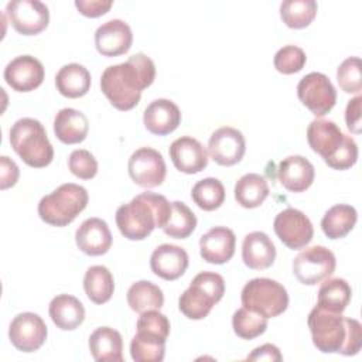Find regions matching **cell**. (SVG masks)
<instances>
[{
  "instance_id": "e0dca14e",
  "label": "cell",
  "mask_w": 362,
  "mask_h": 362,
  "mask_svg": "<svg viewBox=\"0 0 362 362\" xmlns=\"http://www.w3.org/2000/svg\"><path fill=\"white\" fill-rule=\"evenodd\" d=\"M168 153L174 167L185 174H197L208 165V151L191 136H182L174 140Z\"/></svg>"
},
{
  "instance_id": "f546056e",
  "label": "cell",
  "mask_w": 362,
  "mask_h": 362,
  "mask_svg": "<svg viewBox=\"0 0 362 362\" xmlns=\"http://www.w3.org/2000/svg\"><path fill=\"white\" fill-rule=\"evenodd\" d=\"M235 199L243 208H257L269 197L270 188L266 178L256 173L242 175L235 184Z\"/></svg>"
},
{
  "instance_id": "5bb4252c",
  "label": "cell",
  "mask_w": 362,
  "mask_h": 362,
  "mask_svg": "<svg viewBox=\"0 0 362 362\" xmlns=\"http://www.w3.org/2000/svg\"><path fill=\"white\" fill-rule=\"evenodd\" d=\"M246 151V141L235 127L223 126L216 129L208 141V153L211 158L219 165H235L239 163Z\"/></svg>"
},
{
  "instance_id": "1f68e13d",
  "label": "cell",
  "mask_w": 362,
  "mask_h": 362,
  "mask_svg": "<svg viewBox=\"0 0 362 362\" xmlns=\"http://www.w3.org/2000/svg\"><path fill=\"white\" fill-rule=\"evenodd\" d=\"M351 297L352 290L346 280L339 277L325 279L318 290L317 305L332 313H342L348 307Z\"/></svg>"
},
{
  "instance_id": "4dcf8cb0",
  "label": "cell",
  "mask_w": 362,
  "mask_h": 362,
  "mask_svg": "<svg viewBox=\"0 0 362 362\" xmlns=\"http://www.w3.org/2000/svg\"><path fill=\"white\" fill-rule=\"evenodd\" d=\"M83 290L92 303H107L115 290V280L109 269L100 264L90 266L83 277Z\"/></svg>"
},
{
  "instance_id": "d590c367",
  "label": "cell",
  "mask_w": 362,
  "mask_h": 362,
  "mask_svg": "<svg viewBox=\"0 0 362 362\" xmlns=\"http://www.w3.org/2000/svg\"><path fill=\"white\" fill-rule=\"evenodd\" d=\"M192 201L204 211H215L225 201V187L218 178H204L195 182L191 191Z\"/></svg>"
},
{
  "instance_id": "cb8c5ba5",
  "label": "cell",
  "mask_w": 362,
  "mask_h": 362,
  "mask_svg": "<svg viewBox=\"0 0 362 362\" xmlns=\"http://www.w3.org/2000/svg\"><path fill=\"white\" fill-rule=\"evenodd\" d=\"M242 259L249 269H267L274 263L276 246L264 232H250L245 236L242 243Z\"/></svg>"
},
{
  "instance_id": "83f0119b",
  "label": "cell",
  "mask_w": 362,
  "mask_h": 362,
  "mask_svg": "<svg viewBox=\"0 0 362 362\" xmlns=\"http://www.w3.org/2000/svg\"><path fill=\"white\" fill-rule=\"evenodd\" d=\"M55 86L65 98H81L86 95L90 88V74L81 64H66L57 72Z\"/></svg>"
},
{
  "instance_id": "b9f144b4",
  "label": "cell",
  "mask_w": 362,
  "mask_h": 362,
  "mask_svg": "<svg viewBox=\"0 0 362 362\" xmlns=\"http://www.w3.org/2000/svg\"><path fill=\"white\" fill-rule=\"evenodd\" d=\"M68 168L75 177L81 180H90L98 174V161L90 151L78 148L69 154Z\"/></svg>"
},
{
  "instance_id": "ac0fdd59",
  "label": "cell",
  "mask_w": 362,
  "mask_h": 362,
  "mask_svg": "<svg viewBox=\"0 0 362 362\" xmlns=\"http://www.w3.org/2000/svg\"><path fill=\"white\" fill-rule=\"evenodd\" d=\"M236 236L226 226H215L199 239L201 257L212 264H223L235 255Z\"/></svg>"
},
{
  "instance_id": "e575fe53",
  "label": "cell",
  "mask_w": 362,
  "mask_h": 362,
  "mask_svg": "<svg viewBox=\"0 0 362 362\" xmlns=\"http://www.w3.org/2000/svg\"><path fill=\"white\" fill-rule=\"evenodd\" d=\"M197 228L195 214L181 201L171 202V214L163 230L167 236L174 239L188 238Z\"/></svg>"
},
{
  "instance_id": "836d02e7",
  "label": "cell",
  "mask_w": 362,
  "mask_h": 362,
  "mask_svg": "<svg viewBox=\"0 0 362 362\" xmlns=\"http://www.w3.org/2000/svg\"><path fill=\"white\" fill-rule=\"evenodd\" d=\"M317 1L314 0H286L280 4V17L290 28H305L317 16Z\"/></svg>"
},
{
  "instance_id": "6da1fadb",
  "label": "cell",
  "mask_w": 362,
  "mask_h": 362,
  "mask_svg": "<svg viewBox=\"0 0 362 362\" xmlns=\"http://www.w3.org/2000/svg\"><path fill=\"white\" fill-rule=\"evenodd\" d=\"M156 78V65L143 52L132 55L126 62L107 66L100 76V89L117 110L133 109Z\"/></svg>"
},
{
  "instance_id": "44dd1931",
  "label": "cell",
  "mask_w": 362,
  "mask_h": 362,
  "mask_svg": "<svg viewBox=\"0 0 362 362\" xmlns=\"http://www.w3.org/2000/svg\"><path fill=\"white\" fill-rule=\"evenodd\" d=\"M345 134L338 124L327 119H315L307 127V141L311 150L322 157L324 161L331 158L341 147Z\"/></svg>"
},
{
  "instance_id": "7a4b0ae2",
  "label": "cell",
  "mask_w": 362,
  "mask_h": 362,
  "mask_svg": "<svg viewBox=\"0 0 362 362\" xmlns=\"http://www.w3.org/2000/svg\"><path fill=\"white\" fill-rule=\"evenodd\" d=\"M313 344L322 354L356 355L362 345V327L355 318L315 305L307 318Z\"/></svg>"
},
{
  "instance_id": "2e32d148",
  "label": "cell",
  "mask_w": 362,
  "mask_h": 362,
  "mask_svg": "<svg viewBox=\"0 0 362 362\" xmlns=\"http://www.w3.org/2000/svg\"><path fill=\"white\" fill-rule=\"evenodd\" d=\"M133 42V33L130 25L120 20L113 18L95 31V47L103 57H117L127 52Z\"/></svg>"
},
{
  "instance_id": "484cf974",
  "label": "cell",
  "mask_w": 362,
  "mask_h": 362,
  "mask_svg": "<svg viewBox=\"0 0 362 362\" xmlns=\"http://www.w3.org/2000/svg\"><path fill=\"white\" fill-rule=\"evenodd\" d=\"M89 123L86 116L72 107L61 109L54 119V133L65 144H76L86 139Z\"/></svg>"
},
{
  "instance_id": "d6a6232c",
  "label": "cell",
  "mask_w": 362,
  "mask_h": 362,
  "mask_svg": "<svg viewBox=\"0 0 362 362\" xmlns=\"http://www.w3.org/2000/svg\"><path fill=\"white\" fill-rule=\"evenodd\" d=\"M127 304L139 314L148 310H160L164 304V294L158 286L148 280L133 283L127 290Z\"/></svg>"
},
{
  "instance_id": "d4e9b609",
  "label": "cell",
  "mask_w": 362,
  "mask_h": 362,
  "mask_svg": "<svg viewBox=\"0 0 362 362\" xmlns=\"http://www.w3.org/2000/svg\"><path fill=\"white\" fill-rule=\"evenodd\" d=\"M48 313L57 328L62 331H72L85 320L83 304L71 294H58L54 297L49 303Z\"/></svg>"
},
{
  "instance_id": "7dc6e473",
  "label": "cell",
  "mask_w": 362,
  "mask_h": 362,
  "mask_svg": "<svg viewBox=\"0 0 362 362\" xmlns=\"http://www.w3.org/2000/svg\"><path fill=\"white\" fill-rule=\"evenodd\" d=\"M247 361H270V362H280L283 361V356L280 354V349L273 344H263L252 351V354L247 355Z\"/></svg>"
},
{
  "instance_id": "f1b7e54d",
  "label": "cell",
  "mask_w": 362,
  "mask_h": 362,
  "mask_svg": "<svg viewBox=\"0 0 362 362\" xmlns=\"http://www.w3.org/2000/svg\"><path fill=\"white\" fill-rule=\"evenodd\" d=\"M358 221L356 209L348 204H337L331 206L321 219V229L329 239L345 238Z\"/></svg>"
},
{
  "instance_id": "9c48e42d",
  "label": "cell",
  "mask_w": 362,
  "mask_h": 362,
  "mask_svg": "<svg viewBox=\"0 0 362 362\" xmlns=\"http://www.w3.org/2000/svg\"><path fill=\"white\" fill-rule=\"evenodd\" d=\"M300 102L317 117L327 115L337 102V90L329 78L321 72H310L297 85Z\"/></svg>"
},
{
  "instance_id": "30bf717a",
  "label": "cell",
  "mask_w": 362,
  "mask_h": 362,
  "mask_svg": "<svg viewBox=\"0 0 362 362\" xmlns=\"http://www.w3.org/2000/svg\"><path fill=\"white\" fill-rule=\"evenodd\" d=\"M6 16L13 28L23 35H35L48 27V7L38 0H13L6 6Z\"/></svg>"
},
{
  "instance_id": "9a60e30c",
  "label": "cell",
  "mask_w": 362,
  "mask_h": 362,
  "mask_svg": "<svg viewBox=\"0 0 362 362\" xmlns=\"http://www.w3.org/2000/svg\"><path fill=\"white\" fill-rule=\"evenodd\" d=\"M4 81L17 92H30L37 89L45 76L41 61L31 55H20L11 59L4 68Z\"/></svg>"
},
{
  "instance_id": "4fadbf2b",
  "label": "cell",
  "mask_w": 362,
  "mask_h": 362,
  "mask_svg": "<svg viewBox=\"0 0 362 362\" xmlns=\"http://www.w3.org/2000/svg\"><path fill=\"white\" fill-rule=\"evenodd\" d=\"M48 335L44 320L35 313L17 314L8 327V338L16 349L34 352L42 346Z\"/></svg>"
},
{
  "instance_id": "ba28073f",
  "label": "cell",
  "mask_w": 362,
  "mask_h": 362,
  "mask_svg": "<svg viewBox=\"0 0 362 362\" xmlns=\"http://www.w3.org/2000/svg\"><path fill=\"white\" fill-rule=\"evenodd\" d=\"M335 266V255L328 247L315 245L296 256L293 273L301 284L315 286L328 279L334 273Z\"/></svg>"
},
{
  "instance_id": "74e56055",
  "label": "cell",
  "mask_w": 362,
  "mask_h": 362,
  "mask_svg": "<svg viewBox=\"0 0 362 362\" xmlns=\"http://www.w3.org/2000/svg\"><path fill=\"white\" fill-rule=\"evenodd\" d=\"M130 355L136 362H161L165 355V341L136 332L130 341Z\"/></svg>"
},
{
  "instance_id": "60d3db41",
  "label": "cell",
  "mask_w": 362,
  "mask_h": 362,
  "mask_svg": "<svg viewBox=\"0 0 362 362\" xmlns=\"http://www.w3.org/2000/svg\"><path fill=\"white\" fill-rule=\"evenodd\" d=\"M307 62L305 52L297 45H284L280 48L273 59L274 68L284 75L300 72Z\"/></svg>"
},
{
  "instance_id": "7bdbcfd3",
  "label": "cell",
  "mask_w": 362,
  "mask_h": 362,
  "mask_svg": "<svg viewBox=\"0 0 362 362\" xmlns=\"http://www.w3.org/2000/svg\"><path fill=\"white\" fill-rule=\"evenodd\" d=\"M358 160V146L351 136L344 137L341 147L337 153L325 161V164L334 170H348L351 168Z\"/></svg>"
},
{
  "instance_id": "4316f807",
  "label": "cell",
  "mask_w": 362,
  "mask_h": 362,
  "mask_svg": "<svg viewBox=\"0 0 362 362\" xmlns=\"http://www.w3.org/2000/svg\"><path fill=\"white\" fill-rule=\"evenodd\" d=\"M89 351L98 362H123V339L119 331L99 327L89 337Z\"/></svg>"
},
{
  "instance_id": "ab89813d",
  "label": "cell",
  "mask_w": 362,
  "mask_h": 362,
  "mask_svg": "<svg viewBox=\"0 0 362 362\" xmlns=\"http://www.w3.org/2000/svg\"><path fill=\"white\" fill-rule=\"evenodd\" d=\"M136 328L139 334L167 341L170 334V321L158 310H148L140 314Z\"/></svg>"
},
{
  "instance_id": "bcb514c9",
  "label": "cell",
  "mask_w": 362,
  "mask_h": 362,
  "mask_svg": "<svg viewBox=\"0 0 362 362\" xmlns=\"http://www.w3.org/2000/svg\"><path fill=\"white\" fill-rule=\"evenodd\" d=\"M361 103L362 96L356 95L354 99H351L345 109V122L349 132L359 134L361 133Z\"/></svg>"
},
{
  "instance_id": "7402d4cb",
  "label": "cell",
  "mask_w": 362,
  "mask_h": 362,
  "mask_svg": "<svg viewBox=\"0 0 362 362\" xmlns=\"http://www.w3.org/2000/svg\"><path fill=\"white\" fill-rule=\"evenodd\" d=\"M181 122L180 107L170 99H156L144 109V127L156 134L165 136L174 132Z\"/></svg>"
},
{
  "instance_id": "f35d334b",
  "label": "cell",
  "mask_w": 362,
  "mask_h": 362,
  "mask_svg": "<svg viewBox=\"0 0 362 362\" xmlns=\"http://www.w3.org/2000/svg\"><path fill=\"white\" fill-rule=\"evenodd\" d=\"M337 81L344 92L359 93L362 90L361 58L349 57L344 59L337 69Z\"/></svg>"
},
{
  "instance_id": "52a82bcc",
  "label": "cell",
  "mask_w": 362,
  "mask_h": 362,
  "mask_svg": "<svg viewBox=\"0 0 362 362\" xmlns=\"http://www.w3.org/2000/svg\"><path fill=\"white\" fill-rule=\"evenodd\" d=\"M242 305L263 317L274 318L288 307V294L283 284L267 277L249 280L240 294Z\"/></svg>"
},
{
  "instance_id": "8d00e7d4",
  "label": "cell",
  "mask_w": 362,
  "mask_h": 362,
  "mask_svg": "<svg viewBox=\"0 0 362 362\" xmlns=\"http://www.w3.org/2000/svg\"><path fill=\"white\" fill-rule=\"evenodd\" d=\"M232 328L239 338L255 339L266 331L267 318L242 307L232 315Z\"/></svg>"
},
{
  "instance_id": "ee69618b",
  "label": "cell",
  "mask_w": 362,
  "mask_h": 362,
  "mask_svg": "<svg viewBox=\"0 0 362 362\" xmlns=\"http://www.w3.org/2000/svg\"><path fill=\"white\" fill-rule=\"evenodd\" d=\"M113 6L112 0H76L75 7L85 17H99L106 14Z\"/></svg>"
},
{
  "instance_id": "f6af8a7d",
  "label": "cell",
  "mask_w": 362,
  "mask_h": 362,
  "mask_svg": "<svg viewBox=\"0 0 362 362\" xmlns=\"http://www.w3.org/2000/svg\"><path fill=\"white\" fill-rule=\"evenodd\" d=\"M20 177V170L17 164L7 156L0 157V188L7 189L13 187Z\"/></svg>"
},
{
  "instance_id": "603a6c76",
  "label": "cell",
  "mask_w": 362,
  "mask_h": 362,
  "mask_svg": "<svg viewBox=\"0 0 362 362\" xmlns=\"http://www.w3.org/2000/svg\"><path fill=\"white\" fill-rule=\"evenodd\" d=\"M280 184L290 192H303L311 187L315 170L303 156H288L283 158L277 168Z\"/></svg>"
},
{
  "instance_id": "d6986e66",
  "label": "cell",
  "mask_w": 362,
  "mask_h": 362,
  "mask_svg": "<svg viewBox=\"0 0 362 362\" xmlns=\"http://www.w3.org/2000/svg\"><path fill=\"white\" fill-rule=\"evenodd\" d=\"M112 233L107 223L100 218L85 219L75 232V242L81 252L88 256H102L112 246Z\"/></svg>"
},
{
  "instance_id": "8fae6325",
  "label": "cell",
  "mask_w": 362,
  "mask_h": 362,
  "mask_svg": "<svg viewBox=\"0 0 362 362\" xmlns=\"http://www.w3.org/2000/svg\"><path fill=\"white\" fill-rule=\"evenodd\" d=\"M127 170L130 178L144 188L161 185L167 174V165L161 153L151 147L137 148L129 158Z\"/></svg>"
},
{
  "instance_id": "7c38bea8",
  "label": "cell",
  "mask_w": 362,
  "mask_h": 362,
  "mask_svg": "<svg viewBox=\"0 0 362 362\" xmlns=\"http://www.w3.org/2000/svg\"><path fill=\"white\" fill-rule=\"evenodd\" d=\"M273 228L277 238L293 250L303 249L314 236V228L310 218L300 209L291 206L276 215Z\"/></svg>"
},
{
  "instance_id": "ffe728a7",
  "label": "cell",
  "mask_w": 362,
  "mask_h": 362,
  "mask_svg": "<svg viewBox=\"0 0 362 362\" xmlns=\"http://www.w3.org/2000/svg\"><path fill=\"white\" fill-rule=\"evenodd\" d=\"M188 253L177 245L163 243L157 246L150 256V267L153 273L164 280H177L188 267Z\"/></svg>"
},
{
  "instance_id": "3957f363",
  "label": "cell",
  "mask_w": 362,
  "mask_h": 362,
  "mask_svg": "<svg viewBox=\"0 0 362 362\" xmlns=\"http://www.w3.org/2000/svg\"><path fill=\"white\" fill-rule=\"evenodd\" d=\"M171 214V202L156 192H141L116 211V225L129 240L146 239L154 228H164Z\"/></svg>"
},
{
  "instance_id": "277c9868",
  "label": "cell",
  "mask_w": 362,
  "mask_h": 362,
  "mask_svg": "<svg viewBox=\"0 0 362 362\" xmlns=\"http://www.w3.org/2000/svg\"><path fill=\"white\" fill-rule=\"evenodd\" d=\"M10 144L30 167L42 168L51 164L54 147L41 122L33 117L18 119L10 129Z\"/></svg>"
},
{
  "instance_id": "8992f818",
  "label": "cell",
  "mask_w": 362,
  "mask_h": 362,
  "mask_svg": "<svg viewBox=\"0 0 362 362\" xmlns=\"http://www.w3.org/2000/svg\"><path fill=\"white\" fill-rule=\"evenodd\" d=\"M223 294V277L215 272H201L180 296L178 308L189 320H202L211 313L212 307L222 300Z\"/></svg>"
},
{
  "instance_id": "5b68a950",
  "label": "cell",
  "mask_w": 362,
  "mask_h": 362,
  "mask_svg": "<svg viewBox=\"0 0 362 362\" xmlns=\"http://www.w3.org/2000/svg\"><path fill=\"white\" fill-rule=\"evenodd\" d=\"M89 195L86 188L65 182L38 202L40 218L51 226H66L86 208Z\"/></svg>"
}]
</instances>
